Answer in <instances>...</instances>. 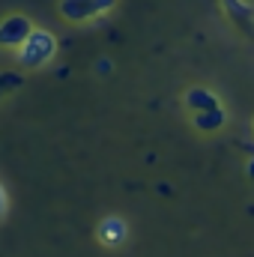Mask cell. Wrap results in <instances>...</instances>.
<instances>
[{"label": "cell", "mask_w": 254, "mask_h": 257, "mask_svg": "<svg viewBox=\"0 0 254 257\" xmlns=\"http://www.w3.org/2000/svg\"><path fill=\"white\" fill-rule=\"evenodd\" d=\"M96 72H99V75H111V72H114V63H111L108 57H102V60H96Z\"/></svg>", "instance_id": "obj_10"}, {"label": "cell", "mask_w": 254, "mask_h": 257, "mask_svg": "<svg viewBox=\"0 0 254 257\" xmlns=\"http://www.w3.org/2000/svg\"><path fill=\"white\" fill-rule=\"evenodd\" d=\"M21 72H0V87H3V93H9V90H18L21 87Z\"/></svg>", "instance_id": "obj_8"}, {"label": "cell", "mask_w": 254, "mask_h": 257, "mask_svg": "<svg viewBox=\"0 0 254 257\" xmlns=\"http://www.w3.org/2000/svg\"><path fill=\"white\" fill-rule=\"evenodd\" d=\"M96 236H99V242L102 245H123L129 236V227L123 218H117V215H108V218H102L99 221V230H96Z\"/></svg>", "instance_id": "obj_3"}, {"label": "cell", "mask_w": 254, "mask_h": 257, "mask_svg": "<svg viewBox=\"0 0 254 257\" xmlns=\"http://www.w3.org/2000/svg\"><path fill=\"white\" fill-rule=\"evenodd\" d=\"M186 105H189L191 111H209V108H221L218 96H215V93H209V90H203V87H191L189 93H186Z\"/></svg>", "instance_id": "obj_5"}, {"label": "cell", "mask_w": 254, "mask_h": 257, "mask_svg": "<svg viewBox=\"0 0 254 257\" xmlns=\"http://www.w3.org/2000/svg\"><path fill=\"white\" fill-rule=\"evenodd\" d=\"M93 6H96L99 15H105V12H111V9L117 6V0H93Z\"/></svg>", "instance_id": "obj_9"}, {"label": "cell", "mask_w": 254, "mask_h": 257, "mask_svg": "<svg viewBox=\"0 0 254 257\" xmlns=\"http://www.w3.org/2000/svg\"><path fill=\"white\" fill-rule=\"evenodd\" d=\"M6 215V189L0 186V218Z\"/></svg>", "instance_id": "obj_11"}, {"label": "cell", "mask_w": 254, "mask_h": 257, "mask_svg": "<svg viewBox=\"0 0 254 257\" xmlns=\"http://www.w3.org/2000/svg\"><path fill=\"white\" fill-rule=\"evenodd\" d=\"M224 9H227V15H230L236 24L251 27V6H248L245 0H224Z\"/></svg>", "instance_id": "obj_7"}, {"label": "cell", "mask_w": 254, "mask_h": 257, "mask_svg": "<svg viewBox=\"0 0 254 257\" xmlns=\"http://www.w3.org/2000/svg\"><path fill=\"white\" fill-rule=\"evenodd\" d=\"M60 15L72 24H84V21H93L99 18L93 0H60Z\"/></svg>", "instance_id": "obj_4"}, {"label": "cell", "mask_w": 254, "mask_h": 257, "mask_svg": "<svg viewBox=\"0 0 254 257\" xmlns=\"http://www.w3.org/2000/svg\"><path fill=\"white\" fill-rule=\"evenodd\" d=\"M227 123V114L224 108H209V111H194V126L200 132H218V128Z\"/></svg>", "instance_id": "obj_6"}, {"label": "cell", "mask_w": 254, "mask_h": 257, "mask_svg": "<svg viewBox=\"0 0 254 257\" xmlns=\"http://www.w3.org/2000/svg\"><path fill=\"white\" fill-rule=\"evenodd\" d=\"M15 51H18V63L24 66V69H39V66H45L54 54H57V39H54V33L45 30V27H33L30 36H27Z\"/></svg>", "instance_id": "obj_1"}, {"label": "cell", "mask_w": 254, "mask_h": 257, "mask_svg": "<svg viewBox=\"0 0 254 257\" xmlns=\"http://www.w3.org/2000/svg\"><path fill=\"white\" fill-rule=\"evenodd\" d=\"M245 174L254 180V153H251V159H248V165H245Z\"/></svg>", "instance_id": "obj_12"}, {"label": "cell", "mask_w": 254, "mask_h": 257, "mask_svg": "<svg viewBox=\"0 0 254 257\" xmlns=\"http://www.w3.org/2000/svg\"><path fill=\"white\" fill-rule=\"evenodd\" d=\"M0 99H3V87H0Z\"/></svg>", "instance_id": "obj_13"}, {"label": "cell", "mask_w": 254, "mask_h": 257, "mask_svg": "<svg viewBox=\"0 0 254 257\" xmlns=\"http://www.w3.org/2000/svg\"><path fill=\"white\" fill-rule=\"evenodd\" d=\"M33 24L24 15H9L6 21H0V48H18L27 36H30Z\"/></svg>", "instance_id": "obj_2"}]
</instances>
